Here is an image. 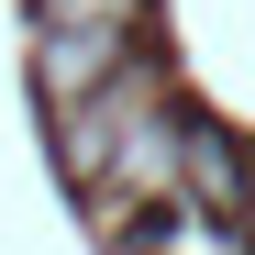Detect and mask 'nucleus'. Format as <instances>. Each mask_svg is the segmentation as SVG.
Segmentation results:
<instances>
[{
	"instance_id": "f03ea898",
	"label": "nucleus",
	"mask_w": 255,
	"mask_h": 255,
	"mask_svg": "<svg viewBox=\"0 0 255 255\" xmlns=\"http://www.w3.org/2000/svg\"><path fill=\"white\" fill-rule=\"evenodd\" d=\"M122 45H133V22H78V11H45L33 22V89L45 100H89L122 78Z\"/></svg>"
},
{
	"instance_id": "f257e3e1",
	"label": "nucleus",
	"mask_w": 255,
	"mask_h": 255,
	"mask_svg": "<svg viewBox=\"0 0 255 255\" xmlns=\"http://www.w3.org/2000/svg\"><path fill=\"white\" fill-rule=\"evenodd\" d=\"M178 133H189V111L166 100V78L122 67L111 78V189L100 200H178Z\"/></svg>"
},
{
	"instance_id": "7ed1b4c3",
	"label": "nucleus",
	"mask_w": 255,
	"mask_h": 255,
	"mask_svg": "<svg viewBox=\"0 0 255 255\" xmlns=\"http://www.w3.org/2000/svg\"><path fill=\"white\" fill-rule=\"evenodd\" d=\"M178 189L211 200V211H244V144L211 133V122H189V133H178Z\"/></svg>"
},
{
	"instance_id": "20e7f679",
	"label": "nucleus",
	"mask_w": 255,
	"mask_h": 255,
	"mask_svg": "<svg viewBox=\"0 0 255 255\" xmlns=\"http://www.w3.org/2000/svg\"><path fill=\"white\" fill-rule=\"evenodd\" d=\"M45 11H78V22H133L144 0H45Z\"/></svg>"
}]
</instances>
